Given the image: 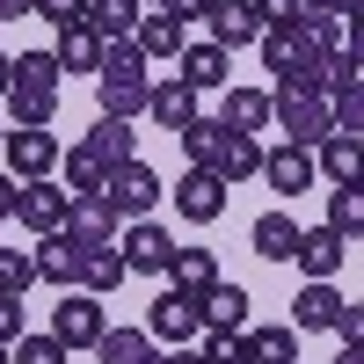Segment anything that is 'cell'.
<instances>
[{"mask_svg":"<svg viewBox=\"0 0 364 364\" xmlns=\"http://www.w3.org/2000/svg\"><path fill=\"white\" fill-rule=\"evenodd\" d=\"M182 154H190V168L219 175L226 190H233V182H248V175H262V146H255L248 132H226L219 117H197V124L182 132Z\"/></svg>","mask_w":364,"mask_h":364,"instance_id":"6da1fadb","label":"cell"},{"mask_svg":"<svg viewBox=\"0 0 364 364\" xmlns=\"http://www.w3.org/2000/svg\"><path fill=\"white\" fill-rule=\"evenodd\" d=\"M95 95H102V117H146V95H154V80H146V51L124 37L102 51V73H95Z\"/></svg>","mask_w":364,"mask_h":364,"instance_id":"7a4b0ae2","label":"cell"},{"mask_svg":"<svg viewBox=\"0 0 364 364\" xmlns=\"http://www.w3.org/2000/svg\"><path fill=\"white\" fill-rule=\"evenodd\" d=\"M269 117L284 124V146H306V154H321V146L336 139L328 95H291V87H277V95H269Z\"/></svg>","mask_w":364,"mask_h":364,"instance_id":"3957f363","label":"cell"},{"mask_svg":"<svg viewBox=\"0 0 364 364\" xmlns=\"http://www.w3.org/2000/svg\"><path fill=\"white\" fill-rule=\"evenodd\" d=\"M146 336L168 343V350H190V343L204 336L197 299H190V291H175V284H161V291H154V306H146Z\"/></svg>","mask_w":364,"mask_h":364,"instance_id":"277c9868","label":"cell"},{"mask_svg":"<svg viewBox=\"0 0 364 364\" xmlns=\"http://www.w3.org/2000/svg\"><path fill=\"white\" fill-rule=\"evenodd\" d=\"M51 336L66 343V350H95V343L109 336L102 299H95V291H58V306H51Z\"/></svg>","mask_w":364,"mask_h":364,"instance_id":"5b68a950","label":"cell"},{"mask_svg":"<svg viewBox=\"0 0 364 364\" xmlns=\"http://www.w3.org/2000/svg\"><path fill=\"white\" fill-rule=\"evenodd\" d=\"M102 197H109V211H117V219H154V204H161L168 190H161V175L146 168V161H124V168H109Z\"/></svg>","mask_w":364,"mask_h":364,"instance_id":"8992f818","label":"cell"},{"mask_svg":"<svg viewBox=\"0 0 364 364\" xmlns=\"http://www.w3.org/2000/svg\"><path fill=\"white\" fill-rule=\"evenodd\" d=\"M0 161H8L15 182H44V175H58V132H29V124H15L8 146H0Z\"/></svg>","mask_w":364,"mask_h":364,"instance_id":"52a82bcc","label":"cell"},{"mask_svg":"<svg viewBox=\"0 0 364 364\" xmlns=\"http://www.w3.org/2000/svg\"><path fill=\"white\" fill-rule=\"evenodd\" d=\"M66 190H58V175H44V182H22V197H15V219L37 233V240H51V233H66Z\"/></svg>","mask_w":364,"mask_h":364,"instance_id":"ba28073f","label":"cell"},{"mask_svg":"<svg viewBox=\"0 0 364 364\" xmlns=\"http://www.w3.org/2000/svg\"><path fill=\"white\" fill-rule=\"evenodd\" d=\"M343 255H350V240L336 233V226H299V269H306V284H336V269H343Z\"/></svg>","mask_w":364,"mask_h":364,"instance_id":"9c48e42d","label":"cell"},{"mask_svg":"<svg viewBox=\"0 0 364 364\" xmlns=\"http://www.w3.org/2000/svg\"><path fill=\"white\" fill-rule=\"evenodd\" d=\"M117 255H124V269H139V277H168L175 240H168L154 219H132V226H124V240H117Z\"/></svg>","mask_w":364,"mask_h":364,"instance_id":"30bf717a","label":"cell"},{"mask_svg":"<svg viewBox=\"0 0 364 364\" xmlns=\"http://www.w3.org/2000/svg\"><path fill=\"white\" fill-rule=\"evenodd\" d=\"M37 284H51V291H80V262H87V248L73 233H51V240H37Z\"/></svg>","mask_w":364,"mask_h":364,"instance_id":"8fae6325","label":"cell"},{"mask_svg":"<svg viewBox=\"0 0 364 364\" xmlns=\"http://www.w3.org/2000/svg\"><path fill=\"white\" fill-rule=\"evenodd\" d=\"M314 154H306V146H262V182H269V190H277V197H299V190H314Z\"/></svg>","mask_w":364,"mask_h":364,"instance_id":"7c38bea8","label":"cell"},{"mask_svg":"<svg viewBox=\"0 0 364 364\" xmlns=\"http://www.w3.org/2000/svg\"><path fill=\"white\" fill-rule=\"evenodd\" d=\"M175 211H182L190 226H211V219L226 211V182H219V175H204V168H190V175L175 182Z\"/></svg>","mask_w":364,"mask_h":364,"instance_id":"4fadbf2b","label":"cell"},{"mask_svg":"<svg viewBox=\"0 0 364 364\" xmlns=\"http://www.w3.org/2000/svg\"><path fill=\"white\" fill-rule=\"evenodd\" d=\"M204 22H211V44H219V51L262 44V15H255V0H219V8H211Z\"/></svg>","mask_w":364,"mask_h":364,"instance_id":"5bb4252c","label":"cell"},{"mask_svg":"<svg viewBox=\"0 0 364 364\" xmlns=\"http://www.w3.org/2000/svg\"><path fill=\"white\" fill-rule=\"evenodd\" d=\"M66 233L80 240V248H109V240H117L109 197H102V190H95V197H73V204H66Z\"/></svg>","mask_w":364,"mask_h":364,"instance_id":"9a60e30c","label":"cell"},{"mask_svg":"<svg viewBox=\"0 0 364 364\" xmlns=\"http://www.w3.org/2000/svg\"><path fill=\"white\" fill-rule=\"evenodd\" d=\"M146 117H154L161 132H175V139H182V132H190L204 109H197V95H190L182 80H154V95H146Z\"/></svg>","mask_w":364,"mask_h":364,"instance_id":"2e32d148","label":"cell"},{"mask_svg":"<svg viewBox=\"0 0 364 364\" xmlns=\"http://www.w3.org/2000/svg\"><path fill=\"white\" fill-rule=\"evenodd\" d=\"M314 168H321L328 182H336V190H364V139L336 132V139H328L321 154H314Z\"/></svg>","mask_w":364,"mask_h":364,"instance_id":"e0dca14e","label":"cell"},{"mask_svg":"<svg viewBox=\"0 0 364 364\" xmlns=\"http://www.w3.org/2000/svg\"><path fill=\"white\" fill-rule=\"evenodd\" d=\"M197 314H204V328H211V336H240V328H248V291L219 277V284L197 299Z\"/></svg>","mask_w":364,"mask_h":364,"instance_id":"ac0fdd59","label":"cell"},{"mask_svg":"<svg viewBox=\"0 0 364 364\" xmlns=\"http://www.w3.org/2000/svg\"><path fill=\"white\" fill-rule=\"evenodd\" d=\"M248 248L262 262H291L299 255V219H291V211H262V219L248 226Z\"/></svg>","mask_w":364,"mask_h":364,"instance_id":"d6986e66","label":"cell"},{"mask_svg":"<svg viewBox=\"0 0 364 364\" xmlns=\"http://www.w3.org/2000/svg\"><path fill=\"white\" fill-rule=\"evenodd\" d=\"M146 58H182V51H190V29H182L168 8H146L139 15V37H132Z\"/></svg>","mask_w":364,"mask_h":364,"instance_id":"ffe728a7","label":"cell"},{"mask_svg":"<svg viewBox=\"0 0 364 364\" xmlns=\"http://www.w3.org/2000/svg\"><path fill=\"white\" fill-rule=\"evenodd\" d=\"M87 154H95L102 168H124V161H139V132L124 124V117H95V132L80 139Z\"/></svg>","mask_w":364,"mask_h":364,"instance_id":"44dd1931","label":"cell"},{"mask_svg":"<svg viewBox=\"0 0 364 364\" xmlns=\"http://www.w3.org/2000/svg\"><path fill=\"white\" fill-rule=\"evenodd\" d=\"M175 80L182 87H190V95H204V87H226V66H233V51H219V44H190V51H182L175 58Z\"/></svg>","mask_w":364,"mask_h":364,"instance_id":"7402d4cb","label":"cell"},{"mask_svg":"<svg viewBox=\"0 0 364 364\" xmlns=\"http://www.w3.org/2000/svg\"><path fill=\"white\" fill-rule=\"evenodd\" d=\"M168 284L190 291V299H204L211 284H219V255H211V248H175L168 255Z\"/></svg>","mask_w":364,"mask_h":364,"instance_id":"603a6c76","label":"cell"},{"mask_svg":"<svg viewBox=\"0 0 364 364\" xmlns=\"http://www.w3.org/2000/svg\"><path fill=\"white\" fill-rule=\"evenodd\" d=\"M95 357H102V364H161L168 350L146 336V328H109V336L95 343Z\"/></svg>","mask_w":364,"mask_h":364,"instance_id":"cb8c5ba5","label":"cell"},{"mask_svg":"<svg viewBox=\"0 0 364 364\" xmlns=\"http://www.w3.org/2000/svg\"><path fill=\"white\" fill-rule=\"evenodd\" d=\"M139 0H87V29H95L102 44H124V37H139Z\"/></svg>","mask_w":364,"mask_h":364,"instance_id":"d4e9b609","label":"cell"},{"mask_svg":"<svg viewBox=\"0 0 364 364\" xmlns=\"http://www.w3.org/2000/svg\"><path fill=\"white\" fill-rule=\"evenodd\" d=\"M219 124L255 139V132L269 124V95H262V87H226V102H219Z\"/></svg>","mask_w":364,"mask_h":364,"instance_id":"484cf974","label":"cell"},{"mask_svg":"<svg viewBox=\"0 0 364 364\" xmlns=\"http://www.w3.org/2000/svg\"><path fill=\"white\" fill-rule=\"evenodd\" d=\"M102 51H109V44H102L87 22H80V29H58V73H102Z\"/></svg>","mask_w":364,"mask_h":364,"instance_id":"4316f807","label":"cell"},{"mask_svg":"<svg viewBox=\"0 0 364 364\" xmlns=\"http://www.w3.org/2000/svg\"><path fill=\"white\" fill-rule=\"evenodd\" d=\"M124 277H132V269H124V255H117V240H109V248H87V262H80V291L109 299Z\"/></svg>","mask_w":364,"mask_h":364,"instance_id":"83f0119b","label":"cell"},{"mask_svg":"<svg viewBox=\"0 0 364 364\" xmlns=\"http://www.w3.org/2000/svg\"><path fill=\"white\" fill-rule=\"evenodd\" d=\"M336 314H343V291L336 284H306L291 299V328H336Z\"/></svg>","mask_w":364,"mask_h":364,"instance_id":"f1b7e54d","label":"cell"},{"mask_svg":"<svg viewBox=\"0 0 364 364\" xmlns=\"http://www.w3.org/2000/svg\"><path fill=\"white\" fill-rule=\"evenodd\" d=\"M58 175H66V197H95L109 182V168L87 154V146H66V154H58Z\"/></svg>","mask_w":364,"mask_h":364,"instance_id":"f546056e","label":"cell"},{"mask_svg":"<svg viewBox=\"0 0 364 364\" xmlns=\"http://www.w3.org/2000/svg\"><path fill=\"white\" fill-rule=\"evenodd\" d=\"M248 364H299V328H248Z\"/></svg>","mask_w":364,"mask_h":364,"instance_id":"4dcf8cb0","label":"cell"},{"mask_svg":"<svg viewBox=\"0 0 364 364\" xmlns=\"http://www.w3.org/2000/svg\"><path fill=\"white\" fill-rule=\"evenodd\" d=\"M8 117L15 124H29V132H51V117H58V95H44V87H8Z\"/></svg>","mask_w":364,"mask_h":364,"instance_id":"1f68e13d","label":"cell"},{"mask_svg":"<svg viewBox=\"0 0 364 364\" xmlns=\"http://www.w3.org/2000/svg\"><path fill=\"white\" fill-rule=\"evenodd\" d=\"M15 66V87H44V95H58V51H22V58H8Z\"/></svg>","mask_w":364,"mask_h":364,"instance_id":"d6a6232c","label":"cell"},{"mask_svg":"<svg viewBox=\"0 0 364 364\" xmlns=\"http://www.w3.org/2000/svg\"><path fill=\"white\" fill-rule=\"evenodd\" d=\"M328 109H336V132L364 139V73H357V80H343V87H328Z\"/></svg>","mask_w":364,"mask_h":364,"instance_id":"836d02e7","label":"cell"},{"mask_svg":"<svg viewBox=\"0 0 364 364\" xmlns=\"http://www.w3.org/2000/svg\"><path fill=\"white\" fill-rule=\"evenodd\" d=\"M328 226L343 240H364V190H328Z\"/></svg>","mask_w":364,"mask_h":364,"instance_id":"e575fe53","label":"cell"},{"mask_svg":"<svg viewBox=\"0 0 364 364\" xmlns=\"http://www.w3.org/2000/svg\"><path fill=\"white\" fill-rule=\"evenodd\" d=\"M29 284H37V262H29L22 248H0V299H22Z\"/></svg>","mask_w":364,"mask_h":364,"instance_id":"d590c367","label":"cell"},{"mask_svg":"<svg viewBox=\"0 0 364 364\" xmlns=\"http://www.w3.org/2000/svg\"><path fill=\"white\" fill-rule=\"evenodd\" d=\"M197 350H204V364H248V328H240V336H197Z\"/></svg>","mask_w":364,"mask_h":364,"instance_id":"8d00e7d4","label":"cell"},{"mask_svg":"<svg viewBox=\"0 0 364 364\" xmlns=\"http://www.w3.org/2000/svg\"><path fill=\"white\" fill-rule=\"evenodd\" d=\"M15 364H66V343H58L51 328H44V336H22L15 343Z\"/></svg>","mask_w":364,"mask_h":364,"instance_id":"74e56055","label":"cell"},{"mask_svg":"<svg viewBox=\"0 0 364 364\" xmlns=\"http://www.w3.org/2000/svg\"><path fill=\"white\" fill-rule=\"evenodd\" d=\"M37 15H44L51 29H80V22H87V0H37Z\"/></svg>","mask_w":364,"mask_h":364,"instance_id":"f35d334b","label":"cell"},{"mask_svg":"<svg viewBox=\"0 0 364 364\" xmlns=\"http://www.w3.org/2000/svg\"><path fill=\"white\" fill-rule=\"evenodd\" d=\"M336 336H343V350H364V306H357V299H343V314H336Z\"/></svg>","mask_w":364,"mask_h":364,"instance_id":"ab89813d","label":"cell"},{"mask_svg":"<svg viewBox=\"0 0 364 364\" xmlns=\"http://www.w3.org/2000/svg\"><path fill=\"white\" fill-rule=\"evenodd\" d=\"M262 29H299V0H255Z\"/></svg>","mask_w":364,"mask_h":364,"instance_id":"60d3db41","label":"cell"},{"mask_svg":"<svg viewBox=\"0 0 364 364\" xmlns=\"http://www.w3.org/2000/svg\"><path fill=\"white\" fill-rule=\"evenodd\" d=\"M343 58L364 73V8H357V15H350V29H343Z\"/></svg>","mask_w":364,"mask_h":364,"instance_id":"b9f144b4","label":"cell"},{"mask_svg":"<svg viewBox=\"0 0 364 364\" xmlns=\"http://www.w3.org/2000/svg\"><path fill=\"white\" fill-rule=\"evenodd\" d=\"M0 343H22V299H0Z\"/></svg>","mask_w":364,"mask_h":364,"instance_id":"7bdbcfd3","label":"cell"},{"mask_svg":"<svg viewBox=\"0 0 364 364\" xmlns=\"http://www.w3.org/2000/svg\"><path fill=\"white\" fill-rule=\"evenodd\" d=\"M364 0H299V15H357Z\"/></svg>","mask_w":364,"mask_h":364,"instance_id":"ee69618b","label":"cell"},{"mask_svg":"<svg viewBox=\"0 0 364 364\" xmlns=\"http://www.w3.org/2000/svg\"><path fill=\"white\" fill-rule=\"evenodd\" d=\"M15 197H22V182H15V175H0V219H15Z\"/></svg>","mask_w":364,"mask_h":364,"instance_id":"f6af8a7d","label":"cell"},{"mask_svg":"<svg viewBox=\"0 0 364 364\" xmlns=\"http://www.w3.org/2000/svg\"><path fill=\"white\" fill-rule=\"evenodd\" d=\"M168 15H175V22H190V15H211V0H168Z\"/></svg>","mask_w":364,"mask_h":364,"instance_id":"bcb514c9","label":"cell"},{"mask_svg":"<svg viewBox=\"0 0 364 364\" xmlns=\"http://www.w3.org/2000/svg\"><path fill=\"white\" fill-rule=\"evenodd\" d=\"M22 15H37V0H0V22H22Z\"/></svg>","mask_w":364,"mask_h":364,"instance_id":"7dc6e473","label":"cell"},{"mask_svg":"<svg viewBox=\"0 0 364 364\" xmlns=\"http://www.w3.org/2000/svg\"><path fill=\"white\" fill-rule=\"evenodd\" d=\"M161 364H204V350H168Z\"/></svg>","mask_w":364,"mask_h":364,"instance_id":"c3c4849f","label":"cell"},{"mask_svg":"<svg viewBox=\"0 0 364 364\" xmlns=\"http://www.w3.org/2000/svg\"><path fill=\"white\" fill-rule=\"evenodd\" d=\"M8 87H15V66H8V58H0V95H8Z\"/></svg>","mask_w":364,"mask_h":364,"instance_id":"681fc988","label":"cell"},{"mask_svg":"<svg viewBox=\"0 0 364 364\" xmlns=\"http://www.w3.org/2000/svg\"><path fill=\"white\" fill-rule=\"evenodd\" d=\"M336 364H364V350H343V357H336Z\"/></svg>","mask_w":364,"mask_h":364,"instance_id":"f907efd6","label":"cell"},{"mask_svg":"<svg viewBox=\"0 0 364 364\" xmlns=\"http://www.w3.org/2000/svg\"><path fill=\"white\" fill-rule=\"evenodd\" d=\"M0 364H15V350H8V343H0Z\"/></svg>","mask_w":364,"mask_h":364,"instance_id":"816d5d0a","label":"cell"},{"mask_svg":"<svg viewBox=\"0 0 364 364\" xmlns=\"http://www.w3.org/2000/svg\"><path fill=\"white\" fill-rule=\"evenodd\" d=\"M139 8H168V0H139Z\"/></svg>","mask_w":364,"mask_h":364,"instance_id":"f5cc1de1","label":"cell"},{"mask_svg":"<svg viewBox=\"0 0 364 364\" xmlns=\"http://www.w3.org/2000/svg\"><path fill=\"white\" fill-rule=\"evenodd\" d=\"M211 8H219V0H211Z\"/></svg>","mask_w":364,"mask_h":364,"instance_id":"db71d44e","label":"cell"}]
</instances>
